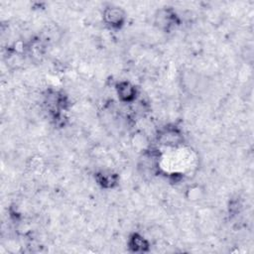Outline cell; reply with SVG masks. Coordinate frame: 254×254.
<instances>
[{"label": "cell", "mask_w": 254, "mask_h": 254, "mask_svg": "<svg viewBox=\"0 0 254 254\" xmlns=\"http://www.w3.org/2000/svg\"><path fill=\"white\" fill-rule=\"evenodd\" d=\"M116 91L119 99L123 102H131L136 97V87L127 80L119 81L116 85Z\"/></svg>", "instance_id": "cell-3"}, {"label": "cell", "mask_w": 254, "mask_h": 254, "mask_svg": "<svg viewBox=\"0 0 254 254\" xmlns=\"http://www.w3.org/2000/svg\"><path fill=\"white\" fill-rule=\"evenodd\" d=\"M130 246L134 248L135 251H144V249L148 246L147 240L141 236L140 234H133L130 239Z\"/></svg>", "instance_id": "cell-6"}, {"label": "cell", "mask_w": 254, "mask_h": 254, "mask_svg": "<svg viewBox=\"0 0 254 254\" xmlns=\"http://www.w3.org/2000/svg\"><path fill=\"white\" fill-rule=\"evenodd\" d=\"M175 20H176V15L168 9L167 10L162 9L158 11L155 16L156 24L160 29H164V30H169L174 25Z\"/></svg>", "instance_id": "cell-4"}, {"label": "cell", "mask_w": 254, "mask_h": 254, "mask_svg": "<svg viewBox=\"0 0 254 254\" xmlns=\"http://www.w3.org/2000/svg\"><path fill=\"white\" fill-rule=\"evenodd\" d=\"M103 21L111 28H120L125 21V12L116 6H109L103 10Z\"/></svg>", "instance_id": "cell-1"}, {"label": "cell", "mask_w": 254, "mask_h": 254, "mask_svg": "<svg viewBox=\"0 0 254 254\" xmlns=\"http://www.w3.org/2000/svg\"><path fill=\"white\" fill-rule=\"evenodd\" d=\"M97 182L99 185H101L102 188H112L114 184L116 183V177L111 172H103L97 174Z\"/></svg>", "instance_id": "cell-5"}, {"label": "cell", "mask_w": 254, "mask_h": 254, "mask_svg": "<svg viewBox=\"0 0 254 254\" xmlns=\"http://www.w3.org/2000/svg\"><path fill=\"white\" fill-rule=\"evenodd\" d=\"M158 140L160 141V144L164 146L176 147L177 145L180 144L182 140V135L178 129L166 128L160 133Z\"/></svg>", "instance_id": "cell-2"}]
</instances>
